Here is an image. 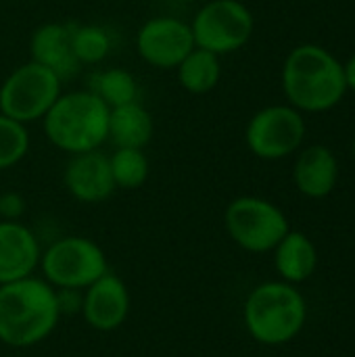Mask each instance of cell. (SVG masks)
I'll return each mask as SVG.
<instances>
[{
    "mask_svg": "<svg viewBox=\"0 0 355 357\" xmlns=\"http://www.w3.org/2000/svg\"><path fill=\"white\" fill-rule=\"evenodd\" d=\"M92 94H96L109 109L134 102L138 96V84L136 77L126 69H105L90 77Z\"/></svg>",
    "mask_w": 355,
    "mask_h": 357,
    "instance_id": "19",
    "label": "cell"
},
{
    "mask_svg": "<svg viewBox=\"0 0 355 357\" xmlns=\"http://www.w3.org/2000/svg\"><path fill=\"white\" fill-rule=\"evenodd\" d=\"M354 153H355V140H354Z\"/></svg>",
    "mask_w": 355,
    "mask_h": 357,
    "instance_id": "26",
    "label": "cell"
},
{
    "mask_svg": "<svg viewBox=\"0 0 355 357\" xmlns=\"http://www.w3.org/2000/svg\"><path fill=\"white\" fill-rule=\"evenodd\" d=\"M109 107L90 90L61 94L42 117L46 138L69 155L96 151L109 136Z\"/></svg>",
    "mask_w": 355,
    "mask_h": 357,
    "instance_id": "3",
    "label": "cell"
},
{
    "mask_svg": "<svg viewBox=\"0 0 355 357\" xmlns=\"http://www.w3.org/2000/svg\"><path fill=\"white\" fill-rule=\"evenodd\" d=\"M61 96V79L46 67L29 61L17 67L0 86V113L29 123L42 119Z\"/></svg>",
    "mask_w": 355,
    "mask_h": 357,
    "instance_id": "5",
    "label": "cell"
},
{
    "mask_svg": "<svg viewBox=\"0 0 355 357\" xmlns=\"http://www.w3.org/2000/svg\"><path fill=\"white\" fill-rule=\"evenodd\" d=\"M130 312V295L123 280L111 272L94 280L84 293L82 314L84 320L100 333L117 331Z\"/></svg>",
    "mask_w": 355,
    "mask_h": 357,
    "instance_id": "11",
    "label": "cell"
},
{
    "mask_svg": "<svg viewBox=\"0 0 355 357\" xmlns=\"http://www.w3.org/2000/svg\"><path fill=\"white\" fill-rule=\"evenodd\" d=\"M138 54L153 67L176 69L195 48L190 23L178 17H153L136 33Z\"/></svg>",
    "mask_w": 355,
    "mask_h": 357,
    "instance_id": "10",
    "label": "cell"
},
{
    "mask_svg": "<svg viewBox=\"0 0 355 357\" xmlns=\"http://www.w3.org/2000/svg\"><path fill=\"white\" fill-rule=\"evenodd\" d=\"M29 151V134L25 123H19L0 113V169L17 165Z\"/></svg>",
    "mask_w": 355,
    "mask_h": 357,
    "instance_id": "22",
    "label": "cell"
},
{
    "mask_svg": "<svg viewBox=\"0 0 355 357\" xmlns=\"http://www.w3.org/2000/svg\"><path fill=\"white\" fill-rule=\"evenodd\" d=\"M40 264L36 234L19 222H0V284L33 274Z\"/></svg>",
    "mask_w": 355,
    "mask_h": 357,
    "instance_id": "14",
    "label": "cell"
},
{
    "mask_svg": "<svg viewBox=\"0 0 355 357\" xmlns=\"http://www.w3.org/2000/svg\"><path fill=\"white\" fill-rule=\"evenodd\" d=\"M343 71H345V84H347V88L355 90V54L349 59V63L343 67Z\"/></svg>",
    "mask_w": 355,
    "mask_h": 357,
    "instance_id": "25",
    "label": "cell"
},
{
    "mask_svg": "<svg viewBox=\"0 0 355 357\" xmlns=\"http://www.w3.org/2000/svg\"><path fill=\"white\" fill-rule=\"evenodd\" d=\"M48 284L59 289H88L94 280L109 272L103 249L84 236H67L48 247L40 257Z\"/></svg>",
    "mask_w": 355,
    "mask_h": 357,
    "instance_id": "6",
    "label": "cell"
},
{
    "mask_svg": "<svg viewBox=\"0 0 355 357\" xmlns=\"http://www.w3.org/2000/svg\"><path fill=\"white\" fill-rule=\"evenodd\" d=\"M63 182L71 197L82 203L107 201L117 188L111 174L109 157L103 155L98 149L71 155L63 174Z\"/></svg>",
    "mask_w": 355,
    "mask_h": 357,
    "instance_id": "12",
    "label": "cell"
},
{
    "mask_svg": "<svg viewBox=\"0 0 355 357\" xmlns=\"http://www.w3.org/2000/svg\"><path fill=\"white\" fill-rule=\"evenodd\" d=\"M282 88L295 109L320 113L339 105L347 84L343 65L328 50L303 44L291 50L285 61Z\"/></svg>",
    "mask_w": 355,
    "mask_h": 357,
    "instance_id": "2",
    "label": "cell"
},
{
    "mask_svg": "<svg viewBox=\"0 0 355 357\" xmlns=\"http://www.w3.org/2000/svg\"><path fill=\"white\" fill-rule=\"evenodd\" d=\"M82 303H84V295L77 289H61V291H56V305H59L61 316L82 312Z\"/></svg>",
    "mask_w": 355,
    "mask_h": 357,
    "instance_id": "24",
    "label": "cell"
},
{
    "mask_svg": "<svg viewBox=\"0 0 355 357\" xmlns=\"http://www.w3.org/2000/svg\"><path fill=\"white\" fill-rule=\"evenodd\" d=\"M153 138V117L138 102H128L109 111V136L117 149H144Z\"/></svg>",
    "mask_w": 355,
    "mask_h": 357,
    "instance_id": "16",
    "label": "cell"
},
{
    "mask_svg": "<svg viewBox=\"0 0 355 357\" xmlns=\"http://www.w3.org/2000/svg\"><path fill=\"white\" fill-rule=\"evenodd\" d=\"M25 211V201L17 192H0V215L6 222H17Z\"/></svg>",
    "mask_w": 355,
    "mask_h": 357,
    "instance_id": "23",
    "label": "cell"
},
{
    "mask_svg": "<svg viewBox=\"0 0 355 357\" xmlns=\"http://www.w3.org/2000/svg\"><path fill=\"white\" fill-rule=\"evenodd\" d=\"M195 46L213 54H228L245 46L253 33V15L239 0H209L192 23Z\"/></svg>",
    "mask_w": 355,
    "mask_h": 357,
    "instance_id": "8",
    "label": "cell"
},
{
    "mask_svg": "<svg viewBox=\"0 0 355 357\" xmlns=\"http://www.w3.org/2000/svg\"><path fill=\"white\" fill-rule=\"evenodd\" d=\"M111 174L117 188H140L149 178V159L142 149H117L111 157Z\"/></svg>",
    "mask_w": 355,
    "mask_h": 357,
    "instance_id": "20",
    "label": "cell"
},
{
    "mask_svg": "<svg viewBox=\"0 0 355 357\" xmlns=\"http://www.w3.org/2000/svg\"><path fill=\"white\" fill-rule=\"evenodd\" d=\"M278 274L287 282L308 280L318 264V253L314 243L301 232H287L285 238L276 245L274 257Z\"/></svg>",
    "mask_w": 355,
    "mask_h": 357,
    "instance_id": "17",
    "label": "cell"
},
{
    "mask_svg": "<svg viewBox=\"0 0 355 357\" xmlns=\"http://www.w3.org/2000/svg\"><path fill=\"white\" fill-rule=\"evenodd\" d=\"M59 318L56 291L46 280L27 276L0 284V341L4 345L33 347L54 331Z\"/></svg>",
    "mask_w": 355,
    "mask_h": 357,
    "instance_id": "1",
    "label": "cell"
},
{
    "mask_svg": "<svg viewBox=\"0 0 355 357\" xmlns=\"http://www.w3.org/2000/svg\"><path fill=\"white\" fill-rule=\"evenodd\" d=\"M339 176V165L333 155L322 144L305 149L295 163V184L310 199H322L333 192Z\"/></svg>",
    "mask_w": 355,
    "mask_h": 357,
    "instance_id": "15",
    "label": "cell"
},
{
    "mask_svg": "<svg viewBox=\"0 0 355 357\" xmlns=\"http://www.w3.org/2000/svg\"><path fill=\"white\" fill-rule=\"evenodd\" d=\"M73 23H44L31 33L29 52L31 61L50 69L61 82L73 77L80 71L71 44Z\"/></svg>",
    "mask_w": 355,
    "mask_h": 357,
    "instance_id": "13",
    "label": "cell"
},
{
    "mask_svg": "<svg viewBox=\"0 0 355 357\" xmlns=\"http://www.w3.org/2000/svg\"><path fill=\"white\" fill-rule=\"evenodd\" d=\"M305 123L297 109L274 105L257 111L245 132L247 146L259 159H282L299 149Z\"/></svg>",
    "mask_w": 355,
    "mask_h": 357,
    "instance_id": "9",
    "label": "cell"
},
{
    "mask_svg": "<svg viewBox=\"0 0 355 357\" xmlns=\"http://www.w3.org/2000/svg\"><path fill=\"white\" fill-rule=\"evenodd\" d=\"M305 301L287 282H266L245 301V326L264 345H285L305 324Z\"/></svg>",
    "mask_w": 355,
    "mask_h": 357,
    "instance_id": "4",
    "label": "cell"
},
{
    "mask_svg": "<svg viewBox=\"0 0 355 357\" xmlns=\"http://www.w3.org/2000/svg\"><path fill=\"white\" fill-rule=\"evenodd\" d=\"M176 69L180 86L190 94H205L213 90L222 77L220 56L197 46L186 54V59Z\"/></svg>",
    "mask_w": 355,
    "mask_h": 357,
    "instance_id": "18",
    "label": "cell"
},
{
    "mask_svg": "<svg viewBox=\"0 0 355 357\" xmlns=\"http://www.w3.org/2000/svg\"><path fill=\"white\" fill-rule=\"evenodd\" d=\"M224 222L230 238L251 253H266L276 249V245L289 232L285 213L259 197L234 199L226 209Z\"/></svg>",
    "mask_w": 355,
    "mask_h": 357,
    "instance_id": "7",
    "label": "cell"
},
{
    "mask_svg": "<svg viewBox=\"0 0 355 357\" xmlns=\"http://www.w3.org/2000/svg\"><path fill=\"white\" fill-rule=\"evenodd\" d=\"M71 44L80 65L100 63L111 50V36L100 25H77L73 23Z\"/></svg>",
    "mask_w": 355,
    "mask_h": 357,
    "instance_id": "21",
    "label": "cell"
}]
</instances>
